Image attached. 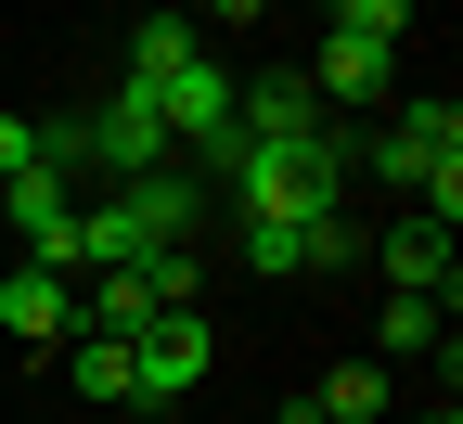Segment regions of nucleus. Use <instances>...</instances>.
<instances>
[{
    "instance_id": "39448f33",
    "label": "nucleus",
    "mask_w": 463,
    "mask_h": 424,
    "mask_svg": "<svg viewBox=\"0 0 463 424\" xmlns=\"http://www.w3.org/2000/svg\"><path fill=\"white\" fill-rule=\"evenodd\" d=\"M0 219H14V245H26V270H78V193L52 167H26V180H0Z\"/></svg>"
},
{
    "instance_id": "a211bd4d",
    "label": "nucleus",
    "mask_w": 463,
    "mask_h": 424,
    "mask_svg": "<svg viewBox=\"0 0 463 424\" xmlns=\"http://www.w3.org/2000/svg\"><path fill=\"white\" fill-rule=\"evenodd\" d=\"M39 167L78 193V167H90V116H39Z\"/></svg>"
},
{
    "instance_id": "4be33fe9",
    "label": "nucleus",
    "mask_w": 463,
    "mask_h": 424,
    "mask_svg": "<svg viewBox=\"0 0 463 424\" xmlns=\"http://www.w3.org/2000/svg\"><path fill=\"white\" fill-rule=\"evenodd\" d=\"M270 424H322V399H309V386H297V399H283V411H270Z\"/></svg>"
},
{
    "instance_id": "f8f14e48",
    "label": "nucleus",
    "mask_w": 463,
    "mask_h": 424,
    "mask_svg": "<svg viewBox=\"0 0 463 424\" xmlns=\"http://www.w3.org/2000/svg\"><path fill=\"white\" fill-rule=\"evenodd\" d=\"M438 334H450V296H386V322H373V347H386V360H425Z\"/></svg>"
},
{
    "instance_id": "1a4fd4ad",
    "label": "nucleus",
    "mask_w": 463,
    "mask_h": 424,
    "mask_svg": "<svg viewBox=\"0 0 463 424\" xmlns=\"http://www.w3.org/2000/svg\"><path fill=\"white\" fill-rule=\"evenodd\" d=\"M373 258H386V296H450V219H386L373 231Z\"/></svg>"
},
{
    "instance_id": "aec40b11",
    "label": "nucleus",
    "mask_w": 463,
    "mask_h": 424,
    "mask_svg": "<svg viewBox=\"0 0 463 424\" xmlns=\"http://www.w3.org/2000/svg\"><path fill=\"white\" fill-rule=\"evenodd\" d=\"M39 167V116H0V180H26Z\"/></svg>"
},
{
    "instance_id": "20e7f679",
    "label": "nucleus",
    "mask_w": 463,
    "mask_h": 424,
    "mask_svg": "<svg viewBox=\"0 0 463 424\" xmlns=\"http://www.w3.org/2000/svg\"><path fill=\"white\" fill-rule=\"evenodd\" d=\"M155 116H167V155H194V180L232 167V65H206V52H194V65L155 90Z\"/></svg>"
},
{
    "instance_id": "6e6552de",
    "label": "nucleus",
    "mask_w": 463,
    "mask_h": 424,
    "mask_svg": "<svg viewBox=\"0 0 463 424\" xmlns=\"http://www.w3.org/2000/svg\"><path fill=\"white\" fill-rule=\"evenodd\" d=\"M90 167H103V180H142V167H167V116H155V90H116V103L90 116Z\"/></svg>"
},
{
    "instance_id": "6ab92c4d",
    "label": "nucleus",
    "mask_w": 463,
    "mask_h": 424,
    "mask_svg": "<svg viewBox=\"0 0 463 424\" xmlns=\"http://www.w3.org/2000/svg\"><path fill=\"white\" fill-rule=\"evenodd\" d=\"M347 258H361V219L322 206V219H309V270H347Z\"/></svg>"
},
{
    "instance_id": "2eb2a0df",
    "label": "nucleus",
    "mask_w": 463,
    "mask_h": 424,
    "mask_svg": "<svg viewBox=\"0 0 463 424\" xmlns=\"http://www.w3.org/2000/svg\"><path fill=\"white\" fill-rule=\"evenodd\" d=\"M129 270H142L155 309H194V296H206V258H194V245H155V258H129Z\"/></svg>"
},
{
    "instance_id": "5701e85b",
    "label": "nucleus",
    "mask_w": 463,
    "mask_h": 424,
    "mask_svg": "<svg viewBox=\"0 0 463 424\" xmlns=\"http://www.w3.org/2000/svg\"><path fill=\"white\" fill-rule=\"evenodd\" d=\"M425 424H463V411H425Z\"/></svg>"
},
{
    "instance_id": "dca6fc26",
    "label": "nucleus",
    "mask_w": 463,
    "mask_h": 424,
    "mask_svg": "<svg viewBox=\"0 0 463 424\" xmlns=\"http://www.w3.org/2000/svg\"><path fill=\"white\" fill-rule=\"evenodd\" d=\"M78 399H129V334H78Z\"/></svg>"
},
{
    "instance_id": "412c9836",
    "label": "nucleus",
    "mask_w": 463,
    "mask_h": 424,
    "mask_svg": "<svg viewBox=\"0 0 463 424\" xmlns=\"http://www.w3.org/2000/svg\"><path fill=\"white\" fill-rule=\"evenodd\" d=\"M194 14H232V26H258V14H270V0H194Z\"/></svg>"
},
{
    "instance_id": "f257e3e1",
    "label": "nucleus",
    "mask_w": 463,
    "mask_h": 424,
    "mask_svg": "<svg viewBox=\"0 0 463 424\" xmlns=\"http://www.w3.org/2000/svg\"><path fill=\"white\" fill-rule=\"evenodd\" d=\"M347 167H361V142L322 116V129H297V142H232L219 180H232V206H245V219H322V206L347 193Z\"/></svg>"
},
{
    "instance_id": "f3484780",
    "label": "nucleus",
    "mask_w": 463,
    "mask_h": 424,
    "mask_svg": "<svg viewBox=\"0 0 463 424\" xmlns=\"http://www.w3.org/2000/svg\"><path fill=\"white\" fill-rule=\"evenodd\" d=\"M399 26H412V0H335V39H373V52H399Z\"/></svg>"
},
{
    "instance_id": "4468645a",
    "label": "nucleus",
    "mask_w": 463,
    "mask_h": 424,
    "mask_svg": "<svg viewBox=\"0 0 463 424\" xmlns=\"http://www.w3.org/2000/svg\"><path fill=\"white\" fill-rule=\"evenodd\" d=\"M245 270L258 283H297L309 270V219H245Z\"/></svg>"
},
{
    "instance_id": "0eeeda50",
    "label": "nucleus",
    "mask_w": 463,
    "mask_h": 424,
    "mask_svg": "<svg viewBox=\"0 0 463 424\" xmlns=\"http://www.w3.org/2000/svg\"><path fill=\"white\" fill-rule=\"evenodd\" d=\"M0 334H14V347H65V334H78V270H26V258H14V283H0Z\"/></svg>"
},
{
    "instance_id": "9b49d317",
    "label": "nucleus",
    "mask_w": 463,
    "mask_h": 424,
    "mask_svg": "<svg viewBox=\"0 0 463 424\" xmlns=\"http://www.w3.org/2000/svg\"><path fill=\"white\" fill-rule=\"evenodd\" d=\"M194 52H206V39H194V14H142V26H129V90H167Z\"/></svg>"
},
{
    "instance_id": "9d476101",
    "label": "nucleus",
    "mask_w": 463,
    "mask_h": 424,
    "mask_svg": "<svg viewBox=\"0 0 463 424\" xmlns=\"http://www.w3.org/2000/svg\"><path fill=\"white\" fill-rule=\"evenodd\" d=\"M297 129H322L309 78H258V90H232V142H297Z\"/></svg>"
},
{
    "instance_id": "423d86ee",
    "label": "nucleus",
    "mask_w": 463,
    "mask_h": 424,
    "mask_svg": "<svg viewBox=\"0 0 463 424\" xmlns=\"http://www.w3.org/2000/svg\"><path fill=\"white\" fill-rule=\"evenodd\" d=\"M309 103H322V116H386V103H399V52H373V39H322Z\"/></svg>"
},
{
    "instance_id": "7ed1b4c3",
    "label": "nucleus",
    "mask_w": 463,
    "mask_h": 424,
    "mask_svg": "<svg viewBox=\"0 0 463 424\" xmlns=\"http://www.w3.org/2000/svg\"><path fill=\"white\" fill-rule=\"evenodd\" d=\"M206 360H219V334H206L194 309H155V322L129 334V411H167V399H194V386H206Z\"/></svg>"
},
{
    "instance_id": "f03ea898",
    "label": "nucleus",
    "mask_w": 463,
    "mask_h": 424,
    "mask_svg": "<svg viewBox=\"0 0 463 424\" xmlns=\"http://www.w3.org/2000/svg\"><path fill=\"white\" fill-rule=\"evenodd\" d=\"M361 167H386L399 193H425L438 167H463V103H438V90H399V103H386V129L361 142Z\"/></svg>"
},
{
    "instance_id": "ddd939ff",
    "label": "nucleus",
    "mask_w": 463,
    "mask_h": 424,
    "mask_svg": "<svg viewBox=\"0 0 463 424\" xmlns=\"http://www.w3.org/2000/svg\"><path fill=\"white\" fill-rule=\"evenodd\" d=\"M322 424H386V360H335V386H309Z\"/></svg>"
}]
</instances>
